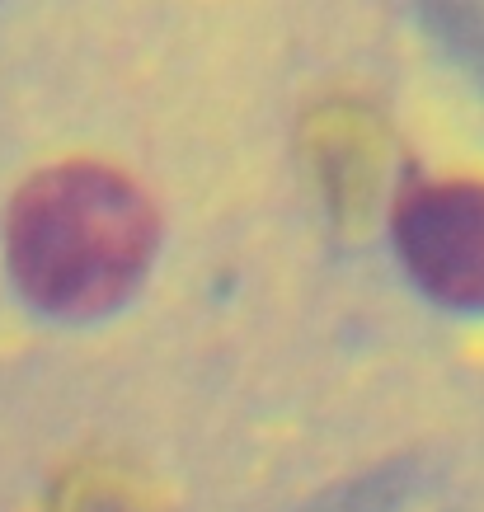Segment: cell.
<instances>
[{"instance_id": "6da1fadb", "label": "cell", "mask_w": 484, "mask_h": 512, "mask_svg": "<svg viewBox=\"0 0 484 512\" xmlns=\"http://www.w3.org/2000/svg\"><path fill=\"white\" fill-rule=\"evenodd\" d=\"M156 240L141 188L109 165L71 160L33 174L10 202V273L47 311H104L137 282Z\"/></svg>"}, {"instance_id": "7a4b0ae2", "label": "cell", "mask_w": 484, "mask_h": 512, "mask_svg": "<svg viewBox=\"0 0 484 512\" xmlns=\"http://www.w3.org/2000/svg\"><path fill=\"white\" fill-rule=\"evenodd\" d=\"M395 240L428 292L484 306V184L442 179L409 188L395 212Z\"/></svg>"}]
</instances>
